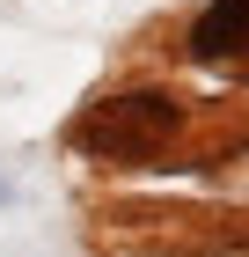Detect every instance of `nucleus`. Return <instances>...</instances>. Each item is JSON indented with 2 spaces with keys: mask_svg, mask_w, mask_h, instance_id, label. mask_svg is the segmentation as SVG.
I'll return each mask as SVG.
<instances>
[{
  "mask_svg": "<svg viewBox=\"0 0 249 257\" xmlns=\"http://www.w3.org/2000/svg\"><path fill=\"white\" fill-rule=\"evenodd\" d=\"M169 125H176V103H169V96H110L103 110H88V118H81V147L132 162V155H147Z\"/></svg>",
  "mask_w": 249,
  "mask_h": 257,
  "instance_id": "f257e3e1",
  "label": "nucleus"
},
{
  "mask_svg": "<svg viewBox=\"0 0 249 257\" xmlns=\"http://www.w3.org/2000/svg\"><path fill=\"white\" fill-rule=\"evenodd\" d=\"M191 52L198 59L249 52V0H205V15L191 22Z\"/></svg>",
  "mask_w": 249,
  "mask_h": 257,
  "instance_id": "f03ea898",
  "label": "nucleus"
}]
</instances>
